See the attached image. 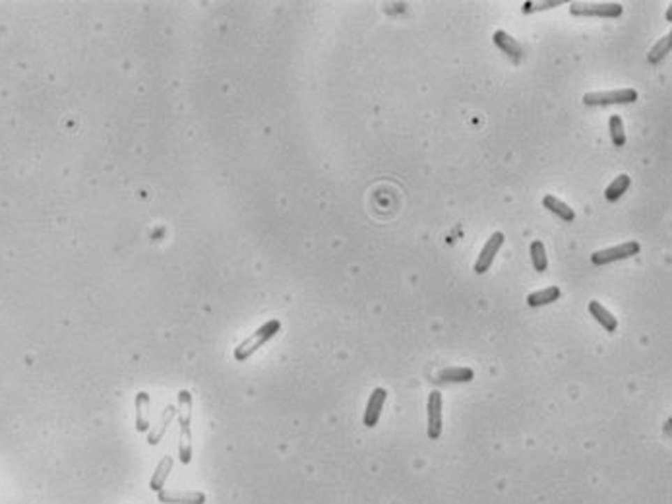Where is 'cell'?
Returning <instances> with one entry per match:
<instances>
[{
    "mask_svg": "<svg viewBox=\"0 0 672 504\" xmlns=\"http://www.w3.org/2000/svg\"><path fill=\"white\" fill-rule=\"evenodd\" d=\"M279 330H281V322L277 320V318L262 324L258 330L252 334L251 338H246L241 346H237V349H234V359H237V361H246V359L254 355L264 343H267L276 334H279Z\"/></svg>",
    "mask_w": 672,
    "mask_h": 504,
    "instance_id": "cell-1",
    "label": "cell"
},
{
    "mask_svg": "<svg viewBox=\"0 0 672 504\" xmlns=\"http://www.w3.org/2000/svg\"><path fill=\"white\" fill-rule=\"evenodd\" d=\"M638 101V91L632 87L614 89V91H593L583 96L587 107H606V105H629Z\"/></svg>",
    "mask_w": 672,
    "mask_h": 504,
    "instance_id": "cell-2",
    "label": "cell"
},
{
    "mask_svg": "<svg viewBox=\"0 0 672 504\" xmlns=\"http://www.w3.org/2000/svg\"><path fill=\"white\" fill-rule=\"evenodd\" d=\"M624 8L622 4L616 2H574L569 6L572 16H587V17H620Z\"/></svg>",
    "mask_w": 672,
    "mask_h": 504,
    "instance_id": "cell-3",
    "label": "cell"
},
{
    "mask_svg": "<svg viewBox=\"0 0 672 504\" xmlns=\"http://www.w3.org/2000/svg\"><path fill=\"white\" fill-rule=\"evenodd\" d=\"M639 251H641V246H639L638 241H628V243H622L618 246H611V249L593 252L591 254V264L593 266H604V264H611V262L626 260V258L636 256Z\"/></svg>",
    "mask_w": 672,
    "mask_h": 504,
    "instance_id": "cell-4",
    "label": "cell"
},
{
    "mask_svg": "<svg viewBox=\"0 0 672 504\" xmlns=\"http://www.w3.org/2000/svg\"><path fill=\"white\" fill-rule=\"evenodd\" d=\"M504 241H506V237H504L502 231L492 233L491 239L484 243L483 251H481V254H479L477 262H475V274H479V276H481V274H484V272H488V268L492 266V262H494V256L498 254V251H500V246L504 244Z\"/></svg>",
    "mask_w": 672,
    "mask_h": 504,
    "instance_id": "cell-5",
    "label": "cell"
},
{
    "mask_svg": "<svg viewBox=\"0 0 672 504\" xmlns=\"http://www.w3.org/2000/svg\"><path fill=\"white\" fill-rule=\"evenodd\" d=\"M428 438L438 440L442 435V394L431 392L428 394Z\"/></svg>",
    "mask_w": 672,
    "mask_h": 504,
    "instance_id": "cell-6",
    "label": "cell"
},
{
    "mask_svg": "<svg viewBox=\"0 0 672 504\" xmlns=\"http://www.w3.org/2000/svg\"><path fill=\"white\" fill-rule=\"evenodd\" d=\"M157 498L161 504H206L202 491H159Z\"/></svg>",
    "mask_w": 672,
    "mask_h": 504,
    "instance_id": "cell-7",
    "label": "cell"
},
{
    "mask_svg": "<svg viewBox=\"0 0 672 504\" xmlns=\"http://www.w3.org/2000/svg\"><path fill=\"white\" fill-rule=\"evenodd\" d=\"M386 398H388V392L384 390V388L372 390L368 403H366V411H364V427L372 429V427L378 425L382 409H384V403H386Z\"/></svg>",
    "mask_w": 672,
    "mask_h": 504,
    "instance_id": "cell-8",
    "label": "cell"
},
{
    "mask_svg": "<svg viewBox=\"0 0 672 504\" xmlns=\"http://www.w3.org/2000/svg\"><path fill=\"white\" fill-rule=\"evenodd\" d=\"M492 41H494V45H496L500 51L506 52L509 59H516V61H519V59L523 57V47L517 43L512 35L506 34L504 29L494 31V35H492Z\"/></svg>",
    "mask_w": 672,
    "mask_h": 504,
    "instance_id": "cell-9",
    "label": "cell"
},
{
    "mask_svg": "<svg viewBox=\"0 0 672 504\" xmlns=\"http://www.w3.org/2000/svg\"><path fill=\"white\" fill-rule=\"evenodd\" d=\"M589 313H591V316H593L595 320L599 322L608 334L618 330V320H616L614 314H612L611 311H606L599 301H591V303H589Z\"/></svg>",
    "mask_w": 672,
    "mask_h": 504,
    "instance_id": "cell-10",
    "label": "cell"
},
{
    "mask_svg": "<svg viewBox=\"0 0 672 504\" xmlns=\"http://www.w3.org/2000/svg\"><path fill=\"white\" fill-rule=\"evenodd\" d=\"M543 206L548 209L551 214L558 216L562 221H568L569 223V221H574V219H576V212L569 208L566 202H562L560 198H556L554 194H546V196H544Z\"/></svg>",
    "mask_w": 672,
    "mask_h": 504,
    "instance_id": "cell-11",
    "label": "cell"
},
{
    "mask_svg": "<svg viewBox=\"0 0 672 504\" xmlns=\"http://www.w3.org/2000/svg\"><path fill=\"white\" fill-rule=\"evenodd\" d=\"M149 408H151V400L147 396L146 392H140L136 396V429L138 433H147L151 427H149Z\"/></svg>",
    "mask_w": 672,
    "mask_h": 504,
    "instance_id": "cell-12",
    "label": "cell"
},
{
    "mask_svg": "<svg viewBox=\"0 0 672 504\" xmlns=\"http://www.w3.org/2000/svg\"><path fill=\"white\" fill-rule=\"evenodd\" d=\"M174 415H177V409L172 408V406H167V408L163 409V415H161L159 425H157L156 429H149V431H147V443L151 444V446H156V444L161 443V438H163V435L167 433V429H169V425H171V421L174 419Z\"/></svg>",
    "mask_w": 672,
    "mask_h": 504,
    "instance_id": "cell-13",
    "label": "cell"
},
{
    "mask_svg": "<svg viewBox=\"0 0 672 504\" xmlns=\"http://www.w3.org/2000/svg\"><path fill=\"white\" fill-rule=\"evenodd\" d=\"M475 371L471 366H449L438 373L440 383H471Z\"/></svg>",
    "mask_w": 672,
    "mask_h": 504,
    "instance_id": "cell-14",
    "label": "cell"
},
{
    "mask_svg": "<svg viewBox=\"0 0 672 504\" xmlns=\"http://www.w3.org/2000/svg\"><path fill=\"white\" fill-rule=\"evenodd\" d=\"M560 295H562L560 287H556V286L544 287V289H541V291H535V293H531V295L527 297V304H529V306H533V309H537V306H544V304H551L554 303V301H558Z\"/></svg>",
    "mask_w": 672,
    "mask_h": 504,
    "instance_id": "cell-15",
    "label": "cell"
},
{
    "mask_svg": "<svg viewBox=\"0 0 672 504\" xmlns=\"http://www.w3.org/2000/svg\"><path fill=\"white\" fill-rule=\"evenodd\" d=\"M171 470H172V458L171 456H165L163 460L159 461V466L156 468V473H154L151 479H149V489H151V491H156V493L163 491L165 481L169 479Z\"/></svg>",
    "mask_w": 672,
    "mask_h": 504,
    "instance_id": "cell-16",
    "label": "cell"
},
{
    "mask_svg": "<svg viewBox=\"0 0 672 504\" xmlns=\"http://www.w3.org/2000/svg\"><path fill=\"white\" fill-rule=\"evenodd\" d=\"M179 460L184 466L192 461V429L188 423H181V433H179Z\"/></svg>",
    "mask_w": 672,
    "mask_h": 504,
    "instance_id": "cell-17",
    "label": "cell"
},
{
    "mask_svg": "<svg viewBox=\"0 0 672 504\" xmlns=\"http://www.w3.org/2000/svg\"><path fill=\"white\" fill-rule=\"evenodd\" d=\"M629 184H632V179H629L628 175H618V177H616V179L606 186V191H604V198H606L608 202L620 200L622 196L628 192Z\"/></svg>",
    "mask_w": 672,
    "mask_h": 504,
    "instance_id": "cell-18",
    "label": "cell"
},
{
    "mask_svg": "<svg viewBox=\"0 0 672 504\" xmlns=\"http://www.w3.org/2000/svg\"><path fill=\"white\" fill-rule=\"evenodd\" d=\"M671 47H672V34H666L663 39H659V43L651 47V51H649V54H647V61L651 62V64L661 62L664 57L671 52Z\"/></svg>",
    "mask_w": 672,
    "mask_h": 504,
    "instance_id": "cell-19",
    "label": "cell"
},
{
    "mask_svg": "<svg viewBox=\"0 0 672 504\" xmlns=\"http://www.w3.org/2000/svg\"><path fill=\"white\" fill-rule=\"evenodd\" d=\"M529 254H531V262L533 268L537 272H546L548 268V258H546V251H544L543 241H533L529 246Z\"/></svg>",
    "mask_w": 672,
    "mask_h": 504,
    "instance_id": "cell-20",
    "label": "cell"
},
{
    "mask_svg": "<svg viewBox=\"0 0 672 504\" xmlns=\"http://www.w3.org/2000/svg\"><path fill=\"white\" fill-rule=\"evenodd\" d=\"M608 128H611L612 144H614L616 148H624V144H626V132H624V121H622L620 114H611Z\"/></svg>",
    "mask_w": 672,
    "mask_h": 504,
    "instance_id": "cell-21",
    "label": "cell"
},
{
    "mask_svg": "<svg viewBox=\"0 0 672 504\" xmlns=\"http://www.w3.org/2000/svg\"><path fill=\"white\" fill-rule=\"evenodd\" d=\"M179 423H192V396L190 392L179 394Z\"/></svg>",
    "mask_w": 672,
    "mask_h": 504,
    "instance_id": "cell-22",
    "label": "cell"
},
{
    "mask_svg": "<svg viewBox=\"0 0 672 504\" xmlns=\"http://www.w3.org/2000/svg\"><path fill=\"white\" fill-rule=\"evenodd\" d=\"M562 0H551V2H525L523 4V12H535V10H548L554 6H560Z\"/></svg>",
    "mask_w": 672,
    "mask_h": 504,
    "instance_id": "cell-23",
    "label": "cell"
}]
</instances>
